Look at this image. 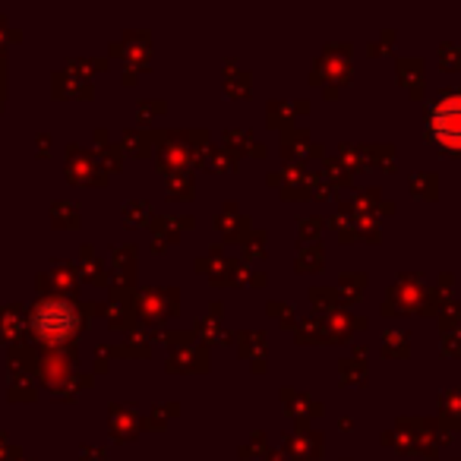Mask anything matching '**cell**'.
<instances>
[{"mask_svg":"<svg viewBox=\"0 0 461 461\" xmlns=\"http://www.w3.org/2000/svg\"><path fill=\"white\" fill-rule=\"evenodd\" d=\"M429 130L446 149H461V95H448L429 114Z\"/></svg>","mask_w":461,"mask_h":461,"instance_id":"1","label":"cell"},{"mask_svg":"<svg viewBox=\"0 0 461 461\" xmlns=\"http://www.w3.org/2000/svg\"><path fill=\"white\" fill-rule=\"evenodd\" d=\"M35 326L48 341H64L77 332V316H73V310L67 303H45L35 313Z\"/></svg>","mask_w":461,"mask_h":461,"instance_id":"2","label":"cell"}]
</instances>
